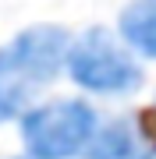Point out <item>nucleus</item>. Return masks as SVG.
Instances as JSON below:
<instances>
[{
	"mask_svg": "<svg viewBox=\"0 0 156 159\" xmlns=\"http://www.w3.org/2000/svg\"><path fill=\"white\" fill-rule=\"evenodd\" d=\"M71 35L60 25H32L0 46V124L25 117L32 99L68 71Z\"/></svg>",
	"mask_w": 156,
	"mask_h": 159,
	"instance_id": "1",
	"label": "nucleus"
},
{
	"mask_svg": "<svg viewBox=\"0 0 156 159\" xmlns=\"http://www.w3.org/2000/svg\"><path fill=\"white\" fill-rule=\"evenodd\" d=\"M96 131H99L96 110L82 99H50L21 117V142L32 159L85 156Z\"/></svg>",
	"mask_w": 156,
	"mask_h": 159,
	"instance_id": "2",
	"label": "nucleus"
},
{
	"mask_svg": "<svg viewBox=\"0 0 156 159\" xmlns=\"http://www.w3.org/2000/svg\"><path fill=\"white\" fill-rule=\"evenodd\" d=\"M68 74L92 96H131L142 85V67L131 57V46L114 39L106 29H89L71 43Z\"/></svg>",
	"mask_w": 156,
	"mask_h": 159,
	"instance_id": "3",
	"label": "nucleus"
},
{
	"mask_svg": "<svg viewBox=\"0 0 156 159\" xmlns=\"http://www.w3.org/2000/svg\"><path fill=\"white\" fill-rule=\"evenodd\" d=\"M85 159H156V138L135 117H117L96 131Z\"/></svg>",
	"mask_w": 156,
	"mask_h": 159,
	"instance_id": "4",
	"label": "nucleus"
},
{
	"mask_svg": "<svg viewBox=\"0 0 156 159\" xmlns=\"http://www.w3.org/2000/svg\"><path fill=\"white\" fill-rule=\"evenodd\" d=\"M117 32L139 57L156 60V0H131L117 18Z\"/></svg>",
	"mask_w": 156,
	"mask_h": 159,
	"instance_id": "5",
	"label": "nucleus"
},
{
	"mask_svg": "<svg viewBox=\"0 0 156 159\" xmlns=\"http://www.w3.org/2000/svg\"><path fill=\"white\" fill-rule=\"evenodd\" d=\"M29 159H32V156H29Z\"/></svg>",
	"mask_w": 156,
	"mask_h": 159,
	"instance_id": "6",
	"label": "nucleus"
}]
</instances>
